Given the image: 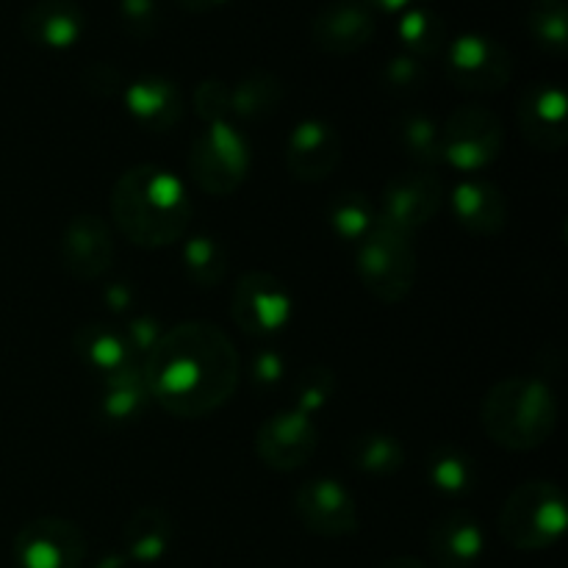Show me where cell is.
<instances>
[{"label": "cell", "instance_id": "1", "mask_svg": "<svg viewBox=\"0 0 568 568\" xmlns=\"http://www.w3.org/2000/svg\"><path fill=\"white\" fill-rule=\"evenodd\" d=\"M150 403L178 419H203L236 394L239 353L220 325L192 320L161 333L142 364Z\"/></svg>", "mask_w": 568, "mask_h": 568}, {"label": "cell", "instance_id": "2", "mask_svg": "<svg viewBox=\"0 0 568 568\" xmlns=\"http://www.w3.org/2000/svg\"><path fill=\"white\" fill-rule=\"evenodd\" d=\"M111 216L122 236L136 247H166L181 242L192 220V200L181 178L155 164L122 172L111 189Z\"/></svg>", "mask_w": 568, "mask_h": 568}, {"label": "cell", "instance_id": "3", "mask_svg": "<svg viewBox=\"0 0 568 568\" xmlns=\"http://www.w3.org/2000/svg\"><path fill=\"white\" fill-rule=\"evenodd\" d=\"M480 425L497 447L530 453L552 438L558 403L552 388L538 377H505L480 405Z\"/></svg>", "mask_w": 568, "mask_h": 568}, {"label": "cell", "instance_id": "4", "mask_svg": "<svg viewBox=\"0 0 568 568\" xmlns=\"http://www.w3.org/2000/svg\"><path fill=\"white\" fill-rule=\"evenodd\" d=\"M566 497L549 480H527L499 510V536L519 552H541L566 532Z\"/></svg>", "mask_w": 568, "mask_h": 568}, {"label": "cell", "instance_id": "5", "mask_svg": "<svg viewBox=\"0 0 568 568\" xmlns=\"http://www.w3.org/2000/svg\"><path fill=\"white\" fill-rule=\"evenodd\" d=\"M358 277L381 303H403L416 283V250L408 233L377 220L358 242Z\"/></svg>", "mask_w": 568, "mask_h": 568}, {"label": "cell", "instance_id": "6", "mask_svg": "<svg viewBox=\"0 0 568 568\" xmlns=\"http://www.w3.org/2000/svg\"><path fill=\"white\" fill-rule=\"evenodd\" d=\"M250 172V148L231 122H214L192 139L189 175L214 197H227L244 183Z\"/></svg>", "mask_w": 568, "mask_h": 568}, {"label": "cell", "instance_id": "7", "mask_svg": "<svg viewBox=\"0 0 568 568\" xmlns=\"http://www.w3.org/2000/svg\"><path fill=\"white\" fill-rule=\"evenodd\" d=\"M503 144V122L486 105H464L442 125V161L469 178L494 164Z\"/></svg>", "mask_w": 568, "mask_h": 568}, {"label": "cell", "instance_id": "8", "mask_svg": "<svg viewBox=\"0 0 568 568\" xmlns=\"http://www.w3.org/2000/svg\"><path fill=\"white\" fill-rule=\"evenodd\" d=\"M83 560L87 536L70 519L42 516L22 525L14 536L17 568H81Z\"/></svg>", "mask_w": 568, "mask_h": 568}, {"label": "cell", "instance_id": "9", "mask_svg": "<svg viewBox=\"0 0 568 568\" xmlns=\"http://www.w3.org/2000/svg\"><path fill=\"white\" fill-rule=\"evenodd\" d=\"M447 78L466 92H499L514 78L508 48L480 33L455 39L447 50Z\"/></svg>", "mask_w": 568, "mask_h": 568}, {"label": "cell", "instance_id": "10", "mask_svg": "<svg viewBox=\"0 0 568 568\" xmlns=\"http://www.w3.org/2000/svg\"><path fill=\"white\" fill-rule=\"evenodd\" d=\"M233 322L250 336H272L292 316V297L275 275L250 270L239 277L231 300Z\"/></svg>", "mask_w": 568, "mask_h": 568}, {"label": "cell", "instance_id": "11", "mask_svg": "<svg viewBox=\"0 0 568 568\" xmlns=\"http://www.w3.org/2000/svg\"><path fill=\"white\" fill-rule=\"evenodd\" d=\"M320 447V430L311 416L300 410H283L270 416L255 433V453L272 471H297L314 458Z\"/></svg>", "mask_w": 568, "mask_h": 568}, {"label": "cell", "instance_id": "12", "mask_svg": "<svg viewBox=\"0 0 568 568\" xmlns=\"http://www.w3.org/2000/svg\"><path fill=\"white\" fill-rule=\"evenodd\" d=\"M444 186L430 172H403L383 189V209L377 220L403 233H416L438 214Z\"/></svg>", "mask_w": 568, "mask_h": 568}, {"label": "cell", "instance_id": "13", "mask_svg": "<svg viewBox=\"0 0 568 568\" xmlns=\"http://www.w3.org/2000/svg\"><path fill=\"white\" fill-rule=\"evenodd\" d=\"M297 519L314 536L344 538L358 532V508L347 488L338 480H311L294 494Z\"/></svg>", "mask_w": 568, "mask_h": 568}, {"label": "cell", "instance_id": "14", "mask_svg": "<svg viewBox=\"0 0 568 568\" xmlns=\"http://www.w3.org/2000/svg\"><path fill=\"white\" fill-rule=\"evenodd\" d=\"M61 266L78 281H98L114 264V233L100 216L70 220L59 242Z\"/></svg>", "mask_w": 568, "mask_h": 568}, {"label": "cell", "instance_id": "15", "mask_svg": "<svg viewBox=\"0 0 568 568\" xmlns=\"http://www.w3.org/2000/svg\"><path fill=\"white\" fill-rule=\"evenodd\" d=\"M516 120H519L521 136L532 144V148L544 150V153H555V150L566 148L568 142V103L564 89L552 87V83H532L519 100L516 109Z\"/></svg>", "mask_w": 568, "mask_h": 568}, {"label": "cell", "instance_id": "16", "mask_svg": "<svg viewBox=\"0 0 568 568\" xmlns=\"http://www.w3.org/2000/svg\"><path fill=\"white\" fill-rule=\"evenodd\" d=\"M342 161V136L325 120H303L286 142V166L297 181L320 183Z\"/></svg>", "mask_w": 568, "mask_h": 568}, {"label": "cell", "instance_id": "17", "mask_svg": "<svg viewBox=\"0 0 568 568\" xmlns=\"http://www.w3.org/2000/svg\"><path fill=\"white\" fill-rule=\"evenodd\" d=\"M375 14L361 0H336L320 9L311 22V39L320 50L333 55L358 53L375 37Z\"/></svg>", "mask_w": 568, "mask_h": 568}, {"label": "cell", "instance_id": "18", "mask_svg": "<svg viewBox=\"0 0 568 568\" xmlns=\"http://www.w3.org/2000/svg\"><path fill=\"white\" fill-rule=\"evenodd\" d=\"M125 109L133 120L153 133L172 131L183 116L181 89L161 75H144L139 81L125 83Z\"/></svg>", "mask_w": 568, "mask_h": 568}, {"label": "cell", "instance_id": "19", "mask_svg": "<svg viewBox=\"0 0 568 568\" xmlns=\"http://www.w3.org/2000/svg\"><path fill=\"white\" fill-rule=\"evenodd\" d=\"M455 216L475 236H497L508 225V203L497 186L480 178H466L453 189Z\"/></svg>", "mask_w": 568, "mask_h": 568}, {"label": "cell", "instance_id": "20", "mask_svg": "<svg viewBox=\"0 0 568 568\" xmlns=\"http://www.w3.org/2000/svg\"><path fill=\"white\" fill-rule=\"evenodd\" d=\"M83 9L75 0H39L22 17V33L31 44L64 50L81 39Z\"/></svg>", "mask_w": 568, "mask_h": 568}, {"label": "cell", "instance_id": "21", "mask_svg": "<svg viewBox=\"0 0 568 568\" xmlns=\"http://www.w3.org/2000/svg\"><path fill=\"white\" fill-rule=\"evenodd\" d=\"M430 552L442 568H471L480 560L486 536L469 514H447L430 527Z\"/></svg>", "mask_w": 568, "mask_h": 568}, {"label": "cell", "instance_id": "22", "mask_svg": "<svg viewBox=\"0 0 568 568\" xmlns=\"http://www.w3.org/2000/svg\"><path fill=\"white\" fill-rule=\"evenodd\" d=\"M150 405L148 386H144L142 366L128 364L114 375L103 377V392H100L98 410L111 425H128L136 422Z\"/></svg>", "mask_w": 568, "mask_h": 568}, {"label": "cell", "instance_id": "23", "mask_svg": "<svg viewBox=\"0 0 568 568\" xmlns=\"http://www.w3.org/2000/svg\"><path fill=\"white\" fill-rule=\"evenodd\" d=\"M172 536H175V527H172L170 514H164L161 508H139L125 521L122 544H125V555L131 560L155 564L170 552Z\"/></svg>", "mask_w": 568, "mask_h": 568}, {"label": "cell", "instance_id": "24", "mask_svg": "<svg viewBox=\"0 0 568 568\" xmlns=\"http://www.w3.org/2000/svg\"><path fill=\"white\" fill-rule=\"evenodd\" d=\"M72 349H75L78 358L89 369H94L103 377L114 375L122 366L136 364L131 358V353H128V344L122 338V333H116L114 327L100 325V322H89V325L78 327L75 336H72Z\"/></svg>", "mask_w": 568, "mask_h": 568}, {"label": "cell", "instance_id": "25", "mask_svg": "<svg viewBox=\"0 0 568 568\" xmlns=\"http://www.w3.org/2000/svg\"><path fill=\"white\" fill-rule=\"evenodd\" d=\"M283 83L281 78L266 70L247 72L231 89V114L239 120H264L281 105Z\"/></svg>", "mask_w": 568, "mask_h": 568}, {"label": "cell", "instance_id": "26", "mask_svg": "<svg viewBox=\"0 0 568 568\" xmlns=\"http://www.w3.org/2000/svg\"><path fill=\"white\" fill-rule=\"evenodd\" d=\"M349 460L364 475L388 477L403 469L405 449L397 438L386 433H364L349 444Z\"/></svg>", "mask_w": 568, "mask_h": 568}, {"label": "cell", "instance_id": "27", "mask_svg": "<svg viewBox=\"0 0 568 568\" xmlns=\"http://www.w3.org/2000/svg\"><path fill=\"white\" fill-rule=\"evenodd\" d=\"M397 142L405 150V155L416 161V164H438L442 161V125L436 120H430L427 114H405L399 116L397 125Z\"/></svg>", "mask_w": 568, "mask_h": 568}, {"label": "cell", "instance_id": "28", "mask_svg": "<svg viewBox=\"0 0 568 568\" xmlns=\"http://www.w3.org/2000/svg\"><path fill=\"white\" fill-rule=\"evenodd\" d=\"M327 222H331L333 233H336L342 242H361V239L375 227L377 214H375V205L369 203L366 194L342 192L331 203Z\"/></svg>", "mask_w": 568, "mask_h": 568}, {"label": "cell", "instance_id": "29", "mask_svg": "<svg viewBox=\"0 0 568 568\" xmlns=\"http://www.w3.org/2000/svg\"><path fill=\"white\" fill-rule=\"evenodd\" d=\"M427 477H430V483L438 491L458 497V494L471 491L477 480V469L475 460L464 449L438 447L430 455V460H427Z\"/></svg>", "mask_w": 568, "mask_h": 568}, {"label": "cell", "instance_id": "30", "mask_svg": "<svg viewBox=\"0 0 568 568\" xmlns=\"http://www.w3.org/2000/svg\"><path fill=\"white\" fill-rule=\"evenodd\" d=\"M183 264L186 275L200 288H214L227 275V253L214 236H192L183 244Z\"/></svg>", "mask_w": 568, "mask_h": 568}, {"label": "cell", "instance_id": "31", "mask_svg": "<svg viewBox=\"0 0 568 568\" xmlns=\"http://www.w3.org/2000/svg\"><path fill=\"white\" fill-rule=\"evenodd\" d=\"M399 39H403L405 50L414 59H427L436 55L444 48L447 39V26L442 17L430 9H408V14L399 22Z\"/></svg>", "mask_w": 568, "mask_h": 568}, {"label": "cell", "instance_id": "32", "mask_svg": "<svg viewBox=\"0 0 568 568\" xmlns=\"http://www.w3.org/2000/svg\"><path fill=\"white\" fill-rule=\"evenodd\" d=\"M530 33L536 42L549 53H566L568 39V17L564 0L560 3H541L530 14Z\"/></svg>", "mask_w": 568, "mask_h": 568}, {"label": "cell", "instance_id": "33", "mask_svg": "<svg viewBox=\"0 0 568 568\" xmlns=\"http://www.w3.org/2000/svg\"><path fill=\"white\" fill-rule=\"evenodd\" d=\"M333 392H336V375L327 366H308L297 381V405L294 410L300 414H314V410L325 408L331 403Z\"/></svg>", "mask_w": 568, "mask_h": 568}, {"label": "cell", "instance_id": "34", "mask_svg": "<svg viewBox=\"0 0 568 568\" xmlns=\"http://www.w3.org/2000/svg\"><path fill=\"white\" fill-rule=\"evenodd\" d=\"M194 111H197L200 120H205L209 125L214 122H227L231 116V87H225L216 78L200 83L194 89Z\"/></svg>", "mask_w": 568, "mask_h": 568}, {"label": "cell", "instance_id": "35", "mask_svg": "<svg viewBox=\"0 0 568 568\" xmlns=\"http://www.w3.org/2000/svg\"><path fill=\"white\" fill-rule=\"evenodd\" d=\"M425 67H422L419 59L414 55L403 53L397 59H392L383 70V83H386L392 92L397 94H410V92H419L425 87Z\"/></svg>", "mask_w": 568, "mask_h": 568}, {"label": "cell", "instance_id": "36", "mask_svg": "<svg viewBox=\"0 0 568 568\" xmlns=\"http://www.w3.org/2000/svg\"><path fill=\"white\" fill-rule=\"evenodd\" d=\"M120 17L125 31L136 39H150L159 28L155 0H120Z\"/></svg>", "mask_w": 568, "mask_h": 568}, {"label": "cell", "instance_id": "37", "mask_svg": "<svg viewBox=\"0 0 568 568\" xmlns=\"http://www.w3.org/2000/svg\"><path fill=\"white\" fill-rule=\"evenodd\" d=\"M161 333H164V331H161L159 322H155L153 316H136V320H131L128 331L122 333V338H125L131 358H148L150 349L159 344Z\"/></svg>", "mask_w": 568, "mask_h": 568}, {"label": "cell", "instance_id": "38", "mask_svg": "<svg viewBox=\"0 0 568 568\" xmlns=\"http://www.w3.org/2000/svg\"><path fill=\"white\" fill-rule=\"evenodd\" d=\"M81 81H83V89H87L89 94H94V98H114V94L125 92V83H122V72L116 70V67L103 64V61L87 67V70H83Z\"/></svg>", "mask_w": 568, "mask_h": 568}, {"label": "cell", "instance_id": "39", "mask_svg": "<svg viewBox=\"0 0 568 568\" xmlns=\"http://www.w3.org/2000/svg\"><path fill=\"white\" fill-rule=\"evenodd\" d=\"M283 372H286V364L275 349H264L253 358V381L258 386H275V383H281Z\"/></svg>", "mask_w": 568, "mask_h": 568}, {"label": "cell", "instance_id": "40", "mask_svg": "<svg viewBox=\"0 0 568 568\" xmlns=\"http://www.w3.org/2000/svg\"><path fill=\"white\" fill-rule=\"evenodd\" d=\"M131 288L125 283H114V286L105 292V303L111 305V311H125L131 305Z\"/></svg>", "mask_w": 568, "mask_h": 568}, {"label": "cell", "instance_id": "41", "mask_svg": "<svg viewBox=\"0 0 568 568\" xmlns=\"http://www.w3.org/2000/svg\"><path fill=\"white\" fill-rule=\"evenodd\" d=\"M227 3V0H178V6L186 11H192V14H203V11H211L216 9V6Z\"/></svg>", "mask_w": 568, "mask_h": 568}, {"label": "cell", "instance_id": "42", "mask_svg": "<svg viewBox=\"0 0 568 568\" xmlns=\"http://www.w3.org/2000/svg\"><path fill=\"white\" fill-rule=\"evenodd\" d=\"M364 6L369 9H381V11H399V9H408L414 0H361Z\"/></svg>", "mask_w": 568, "mask_h": 568}, {"label": "cell", "instance_id": "43", "mask_svg": "<svg viewBox=\"0 0 568 568\" xmlns=\"http://www.w3.org/2000/svg\"><path fill=\"white\" fill-rule=\"evenodd\" d=\"M381 568H427L419 558H410V555H397V558H388Z\"/></svg>", "mask_w": 568, "mask_h": 568}, {"label": "cell", "instance_id": "44", "mask_svg": "<svg viewBox=\"0 0 568 568\" xmlns=\"http://www.w3.org/2000/svg\"><path fill=\"white\" fill-rule=\"evenodd\" d=\"M541 3H560V0H541Z\"/></svg>", "mask_w": 568, "mask_h": 568}]
</instances>
